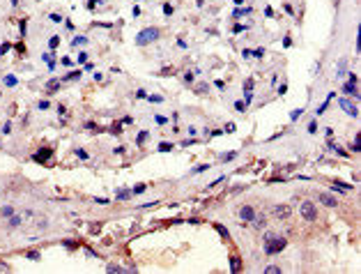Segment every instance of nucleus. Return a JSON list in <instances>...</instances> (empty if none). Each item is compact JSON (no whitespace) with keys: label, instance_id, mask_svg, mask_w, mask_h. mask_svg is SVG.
<instances>
[{"label":"nucleus","instance_id":"ddd939ff","mask_svg":"<svg viewBox=\"0 0 361 274\" xmlns=\"http://www.w3.org/2000/svg\"><path fill=\"white\" fill-rule=\"evenodd\" d=\"M88 44V37H76V39H71V46H85Z\"/></svg>","mask_w":361,"mask_h":274},{"label":"nucleus","instance_id":"8fccbe9b","mask_svg":"<svg viewBox=\"0 0 361 274\" xmlns=\"http://www.w3.org/2000/svg\"><path fill=\"white\" fill-rule=\"evenodd\" d=\"M244 88H246V90H253V78H248V81H246Z\"/></svg>","mask_w":361,"mask_h":274},{"label":"nucleus","instance_id":"bb28decb","mask_svg":"<svg viewBox=\"0 0 361 274\" xmlns=\"http://www.w3.org/2000/svg\"><path fill=\"white\" fill-rule=\"evenodd\" d=\"M67 81H76V78H81V72H71V74H67Z\"/></svg>","mask_w":361,"mask_h":274},{"label":"nucleus","instance_id":"ea45409f","mask_svg":"<svg viewBox=\"0 0 361 274\" xmlns=\"http://www.w3.org/2000/svg\"><path fill=\"white\" fill-rule=\"evenodd\" d=\"M37 106H39V109H42V111H46V109H48V101H46V99H42V101L37 104Z\"/></svg>","mask_w":361,"mask_h":274},{"label":"nucleus","instance_id":"dca6fc26","mask_svg":"<svg viewBox=\"0 0 361 274\" xmlns=\"http://www.w3.org/2000/svg\"><path fill=\"white\" fill-rule=\"evenodd\" d=\"M173 150V143H159V152H170Z\"/></svg>","mask_w":361,"mask_h":274},{"label":"nucleus","instance_id":"603ef678","mask_svg":"<svg viewBox=\"0 0 361 274\" xmlns=\"http://www.w3.org/2000/svg\"><path fill=\"white\" fill-rule=\"evenodd\" d=\"M232 2H235V5H241V2H244V0H232Z\"/></svg>","mask_w":361,"mask_h":274},{"label":"nucleus","instance_id":"09e8293b","mask_svg":"<svg viewBox=\"0 0 361 274\" xmlns=\"http://www.w3.org/2000/svg\"><path fill=\"white\" fill-rule=\"evenodd\" d=\"M225 131H228V134H230V131H235V124L228 122V124H225Z\"/></svg>","mask_w":361,"mask_h":274},{"label":"nucleus","instance_id":"e433bc0d","mask_svg":"<svg viewBox=\"0 0 361 274\" xmlns=\"http://www.w3.org/2000/svg\"><path fill=\"white\" fill-rule=\"evenodd\" d=\"M64 247H67V249H76V247H78V242H71V240H64Z\"/></svg>","mask_w":361,"mask_h":274},{"label":"nucleus","instance_id":"aec40b11","mask_svg":"<svg viewBox=\"0 0 361 274\" xmlns=\"http://www.w3.org/2000/svg\"><path fill=\"white\" fill-rule=\"evenodd\" d=\"M235 109H237V113H244V111H246V104L237 99V101H235Z\"/></svg>","mask_w":361,"mask_h":274},{"label":"nucleus","instance_id":"72a5a7b5","mask_svg":"<svg viewBox=\"0 0 361 274\" xmlns=\"http://www.w3.org/2000/svg\"><path fill=\"white\" fill-rule=\"evenodd\" d=\"M196 92H198V94H205V92H207V85H205V83H200L198 88H196Z\"/></svg>","mask_w":361,"mask_h":274},{"label":"nucleus","instance_id":"473e14b6","mask_svg":"<svg viewBox=\"0 0 361 274\" xmlns=\"http://www.w3.org/2000/svg\"><path fill=\"white\" fill-rule=\"evenodd\" d=\"M173 5H163V14H166V16H170V14H173Z\"/></svg>","mask_w":361,"mask_h":274},{"label":"nucleus","instance_id":"6e6552de","mask_svg":"<svg viewBox=\"0 0 361 274\" xmlns=\"http://www.w3.org/2000/svg\"><path fill=\"white\" fill-rule=\"evenodd\" d=\"M51 155H53V150H51V148H42V150H39V152L35 155V161H46Z\"/></svg>","mask_w":361,"mask_h":274},{"label":"nucleus","instance_id":"37998d69","mask_svg":"<svg viewBox=\"0 0 361 274\" xmlns=\"http://www.w3.org/2000/svg\"><path fill=\"white\" fill-rule=\"evenodd\" d=\"M28 258H30V260H39V254H37V251H30V254H28Z\"/></svg>","mask_w":361,"mask_h":274},{"label":"nucleus","instance_id":"b1692460","mask_svg":"<svg viewBox=\"0 0 361 274\" xmlns=\"http://www.w3.org/2000/svg\"><path fill=\"white\" fill-rule=\"evenodd\" d=\"M5 85L14 88V85H16V76H5Z\"/></svg>","mask_w":361,"mask_h":274},{"label":"nucleus","instance_id":"39448f33","mask_svg":"<svg viewBox=\"0 0 361 274\" xmlns=\"http://www.w3.org/2000/svg\"><path fill=\"white\" fill-rule=\"evenodd\" d=\"M338 104H340V109L345 111V113L350 115V118H356V115H359V111H356V106H354V104L350 101V99H340Z\"/></svg>","mask_w":361,"mask_h":274},{"label":"nucleus","instance_id":"de8ad7c7","mask_svg":"<svg viewBox=\"0 0 361 274\" xmlns=\"http://www.w3.org/2000/svg\"><path fill=\"white\" fill-rule=\"evenodd\" d=\"M283 46H285V48L292 46V39H290V37H285V39H283Z\"/></svg>","mask_w":361,"mask_h":274},{"label":"nucleus","instance_id":"a18cd8bd","mask_svg":"<svg viewBox=\"0 0 361 274\" xmlns=\"http://www.w3.org/2000/svg\"><path fill=\"white\" fill-rule=\"evenodd\" d=\"M265 16H269V19L274 16V9H272V7H265Z\"/></svg>","mask_w":361,"mask_h":274},{"label":"nucleus","instance_id":"a19ab883","mask_svg":"<svg viewBox=\"0 0 361 274\" xmlns=\"http://www.w3.org/2000/svg\"><path fill=\"white\" fill-rule=\"evenodd\" d=\"M2 134H12V124L5 122V127H2Z\"/></svg>","mask_w":361,"mask_h":274},{"label":"nucleus","instance_id":"2f4dec72","mask_svg":"<svg viewBox=\"0 0 361 274\" xmlns=\"http://www.w3.org/2000/svg\"><path fill=\"white\" fill-rule=\"evenodd\" d=\"M301 113H304V111L297 109V111H292V113H290V118H292V120H299V118H301Z\"/></svg>","mask_w":361,"mask_h":274},{"label":"nucleus","instance_id":"5701e85b","mask_svg":"<svg viewBox=\"0 0 361 274\" xmlns=\"http://www.w3.org/2000/svg\"><path fill=\"white\" fill-rule=\"evenodd\" d=\"M147 136H150L147 131H141V134H138V138H136V143H138V145H143V143H145V138H147Z\"/></svg>","mask_w":361,"mask_h":274},{"label":"nucleus","instance_id":"c85d7f7f","mask_svg":"<svg viewBox=\"0 0 361 274\" xmlns=\"http://www.w3.org/2000/svg\"><path fill=\"white\" fill-rule=\"evenodd\" d=\"M143 191H145V184L141 182V184H136V187H134V191H131V194H143Z\"/></svg>","mask_w":361,"mask_h":274},{"label":"nucleus","instance_id":"cd10ccee","mask_svg":"<svg viewBox=\"0 0 361 274\" xmlns=\"http://www.w3.org/2000/svg\"><path fill=\"white\" fill-rule=\"evenodd\" d=\"M253 101V92L251 90H246V94H244V104H251Z\"/></svg>","mask_w":361,"mask_h":274},{"label":"nucleus","instance_id":"79ce46f5","mask_svg":"<svg viewBox=\"0 0 361 274\" xmlns=\"http://www.w3.org/2000/svg\"><path fill=\"white\" fill-rule=\"evenodd\" d=\"M51 21H53V23H60V21H62V16H60V14H51Z\"/></svg>","mask_w":361,"mask_h":274},{"label":"nucleus","instance_id":"9b49d317","mask_svg":"<svg viewBox=\"0 0 361 274\" xmlns=\"http://www.w3.org/2000/svg\"><path fill=\"white\" fill-rule=\"evenodd\" d=\"M239 269H241L239 256H232V258H230V272H239Z\"/></svg>","mask_w":361,"mask_h":274},{"label":"nucleus","instance_id":"f257e3e1","mask_svg":"<svg viewBox=\"0 0 361 274\" xmlns=\"http://www.w3.org/2000/svg\"><path fill=\"white\" fill-rule=\"evenodd\" d=\"M159 28H145V30H141L138 32V37H136V41H138V46H145V44H152V41H157L159 39Z\"/></svg>","mask_w":361,"mask_h":274},{"label":"nucleus","instance_id":"9d476101","mask_svg":"<svg viewBox=\"0 0 361 274\" xmlns=\"http://www.w3.org/2000/svg\"><path fill=\"white\" fill-rule=\"evenodd\" d=\"M274 214H276V217H288V214H290V207L288 205H276V207H274Z\"/></svg>","mask_w":361,"mask_h":274},{"label":"nucleus","instance_id":"f3484780","mask_svg":"<svg viewBox=\"0 0 361 274\" xmlns=\"http://www.w3.org/2000/svg\"><path fill=\"white\" fill-rule=\"evenodd\" d=\"M205 171H210V164H198L193 168V173H205Z\"/></svg>","mask_w":361,"mask_h":274},{"label":"nucleus","instance_id":"f704fd0d","mask_svg":"<svg viewBox=\"0 0 361 274\" xmlns=\"http://www.w3.org/2000/svg\"><path fill=\"white\" fill-rule=\"evenodd\" d=\"M74 152H76L78 159H88V152H85V150H74Z\"/></svg>","mask_w":361,"mask_h":274},{"label":"nucleus","instance_id":"c03bdc74","mask_svg":"<svg viewBox=\"0 0 361 274\" xmlns=\"http://www.w3.org/2000/svg\"><path fill=\"white\" fill-rule=\"evenodd\" d=\"M97 2H99V0H88V9H94V7H97Z\"/></svg>","mask_w":361,"mask_h":274},{"label":"nucleus","instance_id":"2eb2a0df","mask_svg":"<svg viewBox=\"0 0 361 274\" xmlns=\"http://www.w3.org/2000/svg\"><path fill=\"white\" fill-rule=\"evenodd\" d=\"M214 228H216V230H219L221 235H223L225 240H230V233H228V230H225V226H221V223H214Z\"/></svg>","mask_w":361,"mask_h":274},{"label":"nucleus","instance_id":"1a4fd4ad","mask_svg":"<svg viewBox=\"0 0 361 274\" xmlns=\"http://www.w3.org/2000/svg\"><path fill=\"white\" fill-rule=\"evenodd\" d=\"M343 92H345V94H352V97H359V90H356V83H350V81H347L345 85H343Z\"/></svg>","mask_w":361,"mask_h":274},{"label":"nucleus","instance_id":"58836bf2","mask_svg":"<svg viewBox=\"0 0 361 274\" xmlns=\"http://www.w3.org/2000/svg\"><path fill=\"white\" fill-rule=\"evenodd\" d=\"M2 214H5V217H12V214H14V210H12V207H2Z\"/></svg>","mask_w":361,"mask_h":274},{"label":"nucleus","instance_id":"a211bd4d","mask_svg":"<svg viewBox=\"0 0 361 274\" xmlns=\"http://www.w3.org/2000/svg\"><path fill=\"white\" fill-rule=\"evenodd\" d=\"M248 12H251V9H248V7H246V9H239V7H237V9H235V12H232V16H235V19H239V16H244V14H248Z\"/></svg>","mask_w":361,"mask_h":274},{"label":"nucleus","instance_id":"7c9ffc66","mask_svg":"<svg viewBox=\"0 0 361 274\" xmlns=\"http://www.w3.org/2000/svg\"><path fill=\"white\" fill-rule=\"evenodd\" d=\"M251 55L253 58H262L265 55V48H255V51H251Z\"/></svg>","mask_w":361,"mask_h":274},{"label":"nucleus","instance_id":"393cba45","mask_svg":"<svg viewBox=\"0 0 361 274\" xmlns=\"http://www.w3.org/2000/svg\"><path fill=\"white\" fill-rule=\"evenodd\" d=\"M58 44H60V37H58V35H55V37H51V39H48V46H51V48H55V46H58Z\"/></svg>","mask_w":361,"mask_h":274},{"label":"nucleus","instance_id":"f03ea898","mask_svg":"<svg viewBox=\"0 0 361 274\" xmlns=\"http://www.w3.org/2000/svg\"><path fill=\"white\" fill-rule=\"evenodd\" d=\"M299 212H301V217L306 219V221H315V217H318V210H315V205L311 201H304L301 205H299Z\"/></svg>","mask_w":361,"mask_h":274},{"label":"nucleus","instance_id":"c9c22d12","mask_svg":"<svg viewBox=\"0 0 361 274\" xmlns=\"http://www.w3.org/2000/svg\"><path fill=\"white\" fill-rule=\"evenodd\" d=\"M154 120H157V124H166V122H168V118H166V115H157Z\"/></svg>","mask_w":361,"mask_h":274},{"label":"nucleus","instance_id":"4468645a","mask_svg":"<svg viewBox=\"0 0 361 274\" xmlns=\"http://www.w3.org/2000/svg\"><path fill=\"white\" fill-rule=\"evenodd\" d=\"M147 101H152V104H161L163 101V97H161V94H147Z\"/></svg>","mask_w":361,"mask_h":274},{"label":"nucleus","instance_id":"4be33fe9","mask_svg":"<svg viewBox=\"0 0 361 274\" xmlns=\"http://www.w3.org/2000/svg\"><path fill=\"white\" fill-rule=\"evenodd\" d=\"M235 157H237V152H225V155H221V161H230Z\"/></svg>","mask_w":361,"mask_h":274},{"label":"nucleus","instance_id":"20e7f679","mask_svg":"<svg viewBox=\"0 0 361 274\" xmlns=\"http://www.w3.org/2000/svg\"><path fill=\"white\" fill-rule=\"evenodd\" d=\"M30 217H32L30 210H28V212H23V214H12V217H9V226H12V228H19V226H23V221H26V219H30Z\"/></svg>","mask_w":361,"mask_h":274},{"label":"nucleus","instance_id":"49530a36","mask_svg":"<svg viewBox=\"0 0 361 274\" xmlns=\"http://www.w3.org/2000/svg\"><path fill=\"white\" fill-rule=\"evenodd\" d=\"M136 97H138V99H145V97H147V92H145V90H138V92H136Z\"/></svg>","mask_w":361,"mask_h":274},{"label":"nucleus","instance_id":"3c124183","mask_svg":"<svg viewBox=\"0 0 361 274\" xmlns=\"http://www.w3.org/2000/svg\"><path fill=\"white\" fill-rule=\"evenodd\" d=\"M122 267H117V265H108V272H120Z\"/></svg>","mask_w":361,"mask_h":274},{"label":"nucleus","instance_id":"4c0bfd02","mask_svg":"<svg viewBox=\"0 0 361 274\" xmlns=\"http://www.w3.org/2000/svg\"><path fill=\"white\" fill-rule=\"evenodd\" d=\"M76 60H78V62H88V53H78V58H76Z\"/></svg>","mask_w":361,"mask_h":274},{"label":"nucleus","instance_id":"423d86ee","mask_svg":"<svg viewBox=\"0 0 361 274\" xmlns=\"http://www.w3.org/2000/svg\"><path fill=\"white\" fill-rule=\"evenodd\" d=\"M253 217H255V210H253L251 205H244L239 210V219H244V221H251Z\"/></svg>","mask_w":361,"mask_h":274},{"label":"nucleus","instance_id":"7ed1b4c3","mask_svg":"<svg viewBox=\"0 0 361 274\" xmlns=\"http://www.w3.org/2000/svg\"><path fill=\"white\" fill-rule=\"evenodd\" d=\"M285 247H288V240H283V237H278L276 242H272V240H267V244H265V254L274 256V254H278V251H283Z\"/></svg>","mask_w":361,"mask_h":274},{"label":"nucleus","instance_id":"6ab92c4d","mask_svg":"<svg viewBox=\"0 0 361 274\" xmlns=\"http://www.w3.org/2000/svg\"><path fill=\"white\" fill-rule=\"evenodd\" d=\"M129 196H131V191H127V189H120V191H117V198H120V201H127Z\"/></svg>","mask_w":361,"mask_h":274},{"label":"nucleus","instance_id":"c756f323","mask_svg":"<svg viewBox=\"0 0 361 274\" xmlns=\"http://www.w3.org/2000/svg\"><path fill=\"white\" fill-rule=\"evenodd\" d=\"M265 272H269V274H274V272H276V274H278V272H281V267H278V265H269V267L265 269Z\"/></svg>","mask_w":361,"mask_h":274},{"label":"nucleus","instance_id":"412c9836","mask_svg":"<svg viewBox=\"0 0 361 274\" xmlns=\"http://www.w3.org/2000/svg\"><path fill=\"white\" fill-rule=\"evenodd\" d=\"M308 134H318V122H315V120L308 122Z\"/></svg>","mask_w":361,"mask_h":274},{"label":"nucleus","instance_id":"a878e982","mask_svg":"<svg viewBox=\"0 0 361 274\" xmlns=\"http://www.w3.org/2000/svg\"><path fill=\"white\" fill-rule=\"evenodd\" d=\"M46 88H48V92H53V90H58V88H60V83H58V81H48Z\"/></svg>","mask_w":361,"mask_h":274},{"label":"nucleus","instance_id":"0eeeda50","mask_svg":"<svg viewBox=\"0 0 361 274\" xmlns=\"http://www.w3.org/2000/svg\"><path fill=\"white\" fill-rule=\"evenodd\" d=\"M320 203H322V205H327V207H336V205H338V203H336V198L334 196H329V194H320Z\"/></svg>","mask_w":361,"mask_h":274},{"label":"nucleus","instance_id":"f8f14e48","mask_svg":"<svg viewBox=\"0 0 361 274\" xmlns=\"http://www.w3.org/2000/svg\"><path fill=\"white\" fill-rule=\"evenodd\" d=\"M251 221H253V226H255V228H265V226H267V223H265V217H262V214H260V217H253Z\"/></svg>","mask_w":361,"mask_h":274}]
</instances>
